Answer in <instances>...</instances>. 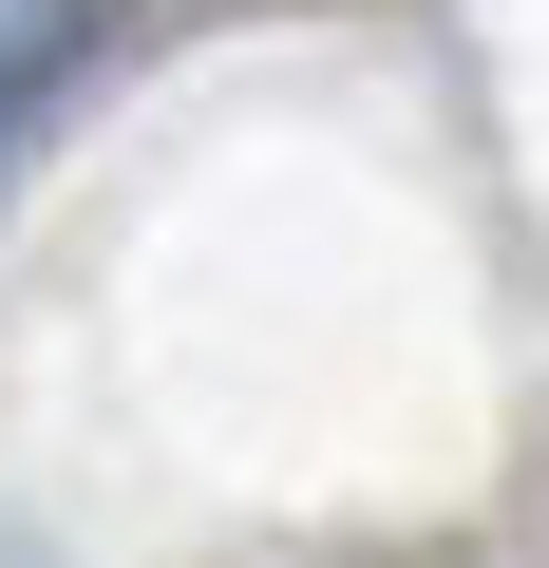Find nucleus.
I'll return each mask as SVG.
<instances>
[{
	"label": "nucleus",
	"mask_w": 549,
	"mask_h": 568,
	"mask_svg": "<svg viewBox=\"0 0 549 568\" xmlns=\"http://www.w3.org/2000/svg\"><path fill=\"white\" fill-rule=\"evenodd\" d=\"M95 39H114V0H20V20H0V152H20V114H39Z\"/></svg>",
	"instance_id": "1"
}]
</instances>
